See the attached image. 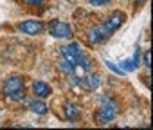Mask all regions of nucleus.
Segmentation results:
<instances>
[{
    "label": "nucleus",
    "instance_id": "9d476101",
    "mask_svg": "<svg viewBox=\"0 0 153 130\" xmlns=\"http://www.w3.org/2000/svg\"><path fill=\"white\" fill-rule=\"evenodd\" d=\"M33 92H34L38 98L43 99V98H49L52 90H51V87H49L45 81H34V83H33Z\"/></svg>",
    "mask_w": 153,
    "mask_h": 130
},
{
    "label": "nucleus",
    "instance_id": "dca6fc26",
    "mask_svg": "<svg viewBox=\"0 0 153 130\" xmlns=\"http://www.w3.org/2000/svg\"><path fill=\"white\" fill-rule=\"evenodd\" d=\"M105 65L110 69V71H114V72H117V74H124V71L121 69V67H117V65H114L112 61H105Z\"/></svg>",
    "mask_w": 153,
    "mask_h": 130
},
{
    "label": "nucleus",
    "instance_id": "f03ea898",
    "mask_svg": "<svg viewBox=\"0 0 153 130\" xmlns=\"http://www.w3.org/2000/svg\"><path fill=\"white\" fill-rule=\"evenodd\" d=\"M4 92L11 98V99H22L24 98V80L18 76H13L9 80H6L4 83Z\"/></svg>",
    "mask_w": 153,
    "mask_h": 130
},
{
    "label": "nucleus",
    "instance_id": "7ed1b4c3",
    "mask_svg": "<svg viewBox=\"0 0 153 130\" xmlns=\"http://www.w3.org/2000/svg\"><path fill=\"white\" fill-rule=\"evenodd\" d=\"M61 54H63V60H67L68 63H72L74 67H76V63L83 58V51H81V47H79L78 42H70L67 47H63Z\"/></svg>",
    "mask_w": 153,
    "mask_h": 130
},
{
    "label": "nucleus",
    "instance_id": "1a4fd4ad",
    "mask_svg": "<svg viewBox=\"0 0 153 130\" xmlns=\"http://www.w3.org/2000/svg\"><path fill=\"white\" fill-rule=\"evenodd\" d=\"M88 72H92V63H90V60L88 58H81L78 63H76V67H74V76H78V78H81V76H85V74H88Z\"/></svg>",
    "mask_w": 153,
    "mask_h": 130
},
{
    "label": "nucleus",
    "instance_id": "f8f14e48",
    "mask_svg": "<svg viewBox=\"0 0 153 130\" xmlns=\"http://www.w3.org/2000/svg\"><path fill=\"white\" fill-rule=\"evenodd\" d=\"M29 108H31L34 114H38V116H45L47 110H49V107L45 105V101H40V99H33V101L29 103Z\"/></svg>",
    "mask_w": 153,
    "mask_h": 130
},
{
    "label": "nucleus",
    "instance_id": "ddd939ff",
    "mask_svg": "<svg viewBox=\"0 0 153 130\" xmlns=\"http://www.w3.org/2000/svg\"><path fill=\"white\" fill-rule=\"evenodd\" d=\"M65 116H67L68 121H76L79 117V108L76 105H72V103H67L65 105Z\"/></svg>",
    "mask_w": 153,
    "mask_h": 130
},
{
    "label": "nucleus",
    "instance_id": "2eb2a0df",
    "mask_svg": "<svg viewBox=\"0 0 153 130\" xmlns=\"http://www.w3.org/2000/svg\"><path fill=\"white\" fill-rule=\"evenodd\" d=\"M110 2H112V0H88V4L94 6V7H101V6H106Z\"/></svg>",
    "mask_w": 153,
    "mask_h": 130
},
{
    "label": "nucleus",
    "instance_id": "4468645a",
    "mask_svg": "<svg viewBox=\"0 0 153 130\" xmlns=\"http://www.w3.org/2000/svg\"><path fill=\"white\" fill-rule=\"evenodd\" d=\"M58 67H59V71H61V72H65V74H72V72H74V65H72V63H68L67 60L59 61Z\"/></svg>",
    "mask_w": 153,
    "mask_h": 130
},
{
    "label": "nucleus",
    "instance_id": "a211bd4d",
    "mask_svg": "<svg viewBox=\"0 0 153 130\" xmlns=\"http://www.w3.org/2000/svg\"><path fill=\"white\" fill-rule=\"evenodd\" d=\"M22 2H25V4H36V6H40V4H43V0H22Z\"/></svg>",
    "mask_w": 153,
    "mask_h": 130
},
{
    "label": "nucleus",
    "instance_id": "39448f33",
    "mask_svg": "<svg viewBox=\"0 0 153 130\" xmlns=\"http://www.w3.org/2000/svg\"><path fill=\"white\" fill-rule=\"evenodd\" d=\"M49 33L54 38H72V29L68 24L61 22V20H52L49 24Z\"/></svg>",
    "mask_w": 153,
    "mask_h": 130
},
{
    "label": "nucleus",
    "instance_id": "f257e3e1",
    "mask_svg": "<svg viewBox=\"0 0 153 130\" xmlns=\"http://www.w3.org/2000/svg\"><path fill=\"white\" fill-rule=\"evenodd\" d=\"M101 103L103 105H101V108L97 112V121L101 125H106V123H110V121L115 119V116H117V105L110 98H101Z\"/></svg>",
    "mask_w": 153,
    "mask_h": 130
},
{
    "label": "nucleus",
    "instance_id": "423d86ee",
    "mask_svg": "<svg viewBox=\"0 0 153 130\" xmlns=\"http://www.w3.org/2000/svg\"><path fill=\"white\" fill-rule=\"evenodd\" d=\"M78 85H81V89L92 92V90H96V89L101 85V78H99V74H96V72H88V74L78 78Z\"/></svg>",
    "mask_w": 153,
    "mask_h": 130
},
{
    "label": "nucleus",
    "instance_id": "f3484780",
    "mask_svg": "<svg viewBox=\"0 0 153 130\" xmlns=\"http://www.w3.org/2000/svg\"><path fill=\"white\" fill-rule=\"evenodd\" d=\"M144 63H146V69L151 67V52L149 51H146V54H144Z\"/></svg>",
    "mask_w": 153,
    "mask_h": 130
},
{
    "label": "nucleus",
    "instance_id": "6e6552de",
    "mask_svg": "<svg viewBox=\"0 0 153 130\" xmlns=\"http://www.w3.org/2000/svg\"><path fill=\"white\" fill-rule=\"evenodd\" d=\"M87 38H88V42H90V43L97 45V43L105 42V40L108 38V34H106V31L103 29V25H97V27H92V29L88 31Z\"/></svg>",
    "mask_w": 153,
    "mask_h": 130
},
{
    "label": "nucleus",
    "instance_id": "20e7f679",
    "mask_svg": "<svg viewBox=\"0 0 153 130\" xmlns=\"http://www.w3.org/2000/svg\"><path fill=\"white\" fill-rule=\"evenodd\" d=\"M124 20H126V16H124L121 11H114V13H112V15H110L103 24H101V25H103V29L106 31V34L110 36L112 33H115V31L123 25V22H124Z\"/></svg>",
    "mask_w": 153,
    "mask_h": 130
},
{
    "label": "nucleus",
    "instance_id": "6ab92c4d",
    "mask_svg": "<svg viewBox=\"0 0 153 130\" xmlns=\"http://www.w3.org/2000/svg\"><path fill=\"white\" fill-rule=\"evenodd\" d=\"M142 2H144V0H135V4H137V6H140Z\"/></svg>",
    "mask_w": 153,
    "mask_h": 130
},
{
    "label": "nucleus",
    "instance_id": "aec40b11",
    "mask_svg": "<svg viewBox=\"0 0 153 130\" xmlns=\"http://www.w3.org/2000/svg\"><path fill=\"white\" fill-rule=\"evenodd\" d=\"M67 2H72V0H67Z\"/></svg>",
    "mask_w": 153,
    "mask_h": 130
},
{
    "label": "nucleus",
    "instance_id": "9b49d317",
    "mask_svg": "<svg viewBox=\"0 0 153 130\" xmlns=\"http://www.w3.org/2000/svg\"><path fill=\"white\" fill-rule=\"evenodd\" d=\"M139 58H140V51L137 49V51H135V54H133V58H130V60H124V61H121V69H123L124 72L135 71V69H137V65H139Z\"/></svg>",
    "mask_w": 153,
    "mask_h": 130
},
{
    "label": "nucleus",
    "instance_id": "0eeeda50",
    "mask_svg": "<svg viewBox=\"0 0 153 130\" xmlns=\"http://www.w3.org/2000/svg\"><path fill=\"white\" fill-rule=\"evenodd\" d=\"M18 31H22L24 34L34 36V34H40L43 31V24L40 20H25V22H22L18 25Z\"/></svg>",
    "mask_w": 153,
    "mask_h": 130
}]
</instances>
